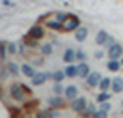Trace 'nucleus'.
<instances>
[{"label": "nucleus", "instance_id": "nucleus-1", "mask_svg": "<svg viewBox=\"0 0 123 118\" xmlns=\"http://www.w3.org/2000/svg\"><path fill=\"white\" fill-rule=\"evenodd\" d=\"M30 90L24 86V84H19V83H15V84H11L9 86V96L15 99V101H24V96L28 94Z\"/></svg>", "mask_w": 123, "mask_h": 118}, {"label": "nucleus", "instance_id": "nucleus-2", "mask_svg": "<svg viewBox=\"0 0 123 118\" xmlns=\"http://www.w3.org/2000/svg\"><path fill=\"white\" fill-rule=\"evenodd\" d=\"M78 28H80V19L77 15H69L67 21L63 23V30H67V32H77Z\"/></svg>", "mask_w": 123, "mask_h": 118}, {"label": "nucleus", "instance_id": "nucleus-3", "mask_svg": "<svg viewBox=\"0 0 123 118\" xmlns=\"http://www.w3.org/2000/svg\"><path fill=\"white\" fill-rule=\"evenodd\" d=\"M88 105H90V103L86 101V97H77L75 101H71V109L75 111V112H78V114H84V111L88 109Z\"/></svg>", "mask_w": 123, "mask_h": 118}, {"label": "nucleus", "instance_id": "nucleus-4", "mask_svg": "<svg viewBox=\"0 0 123 118\" xmlns=\"http://www.w3.org/2000/svg\"><path fill=\"white\" fill-rule=\"evenodd\" d=\"M95 43H97V45H112V43H116V41L108 36V32L99 30L97 32V38H95Z\"/></svg>", "mask_w": 123, "mask_h": 118}, {"label": "nucleus", "instance_id": "nucleus-5", "mask_svg": "<svg viewBox=\"0 0 123 118\" xmlns=\"http://www.w3.org/2000/svg\"><path fill=\"white\" fill-rule=\"evenodd\" d=\"M121 53H123V47L119 43H112V45L108 47V56H110V60H119Z\"/></svg>", "mask_w": 123, "mask_h": 118}, {"label": "nucleus", "instance_id": "nucleus-6", "mask_svg": "<svg viewBox=\"0 0 123 118\" xmlns=\"http://www.w3.org/2000/svg\"><path fill=\"white\" fill-rule=\"evenodd\" d=\"M101 81H103V77H101L99 71H92V73H90V77L86 79V84H88L90 88H93V86H99Z\"/></svg>", "mask_w": 123, "mask_h": 118}, {"label": "nucleus", "instance_id": "nucleus-7", "mask_svg": "<svg viewBox=\"0 0 123 118\" xmlns=\"http://www.w3.org/2000/svg\"><path fill=\"white\" fill-rule=\"evenodd\" d=\"M63 96H65L69 101H75V99L78 97V90H77V86H75V84H69V86H65V94H63Z\"/></svg>", "mask_w": 123, "mask_h": 118}, {"label": "nucleus", "instance_id": "nucleus-8", "mask_svg": "<svg viewBox=\"0 0 123 118\" xmlns=\"http://www.w3.org/2000/svg\"><path fill=\"white\" fill-rule=\"evenodd\" d=\"M28 38H32V39H36V41H39V39L43 38V28L41 26H32L30 28V32H28Z\"/></svg>", "mask_w": 123, "mask_h": 118}, {"label": "nucleus", "instance_id": "nucleus-9", "mask_svg": "<svg viewBox=\"0 0 123 118\" xmlns=\"http://www.w3.org/2000/svg\"><path fill=\"white\" fill-rule=\"evenodd\" d=\"M47 79H49V75H47V73H43V71H37V73H36V77L32 79V84H34V86H41V84L45 83Z\"/></svg>", "mask_w": 123, "mask_h": 118}, {"label": "nucleus", "instance_id": "nucleus-10", "mask_svg": "<svg viewBox=\"0 0 123 118\" xmlns=\"http://www.w3.org/2000/svg\"><path fill=\"white\" fill-rule=\"evenodd\" d=\"M112 92H114V94L123 92V79L121 77H114L112 79Z\"/></svg>", "mask_w": 123, "mask_h": 118}, {"label": "nucleus", "instance_id": "nucleus-11", "mask_svg": "<svg viewBox=\"0 0 123 118\" xmlns=\"http://www.w3.org/2000/svg\"><path fill=\"white\" fill-rule=\"evenodd\" d=\"M49 107L50 109H60V107H63V99L60 96H52V97H49Z\"/></svg>", "mask_w": 123, "mask_h": 118}, {"label": "nucleus", "instance_id": "nucleus-12", "mask_svg": "<svg viewBox=\"0 0 123 118\" xmlns=\"http://www.w3.org/2000/svg\"><path fill=\"white\" fill-rule=\"evenodd\" d=\"M90 73H92V69H90V66H88L86 62H82L80 66H78V77L88 79V77H90Z\"/></svg>", "mask_w": 123, "mask_h": 118}, {"label": "nucleus", "instance_id": "nucleus-13", "mask_svg": "<svg viewBox=\"0 0 123 118\" xmlns=\"http://www.w3.org/2000/svg\"><path fill=\"white\" fill-rule=\"evenodd\" d=\"M63 60L67 62V66H71L73 60H77V51H73V49H65V53H63Z\"/></svg>", "mask_w": 123, "mask_h": 118}, {"label": "nucleus", "instance_id": "nucleus-14", "mask_svg": "<svg viewBox=\"0 0 123 118\" xmlns=\"http://www.w3.org/2000/svg\"><path fill=\"white\" fill-rule=\"evenodd\" d=\"M99 90H101V92H108V90H112V79L103 77V81L99 83Z\"/></svg>", "mask_w": 123, "mask_h": 118}, {"label": "nucleus", "instance_id": "nucleus-15", "mask_svg": "<svg viewBox=\"0 0 123 118\" xmlns=\"http://www.w3.org/2000/svg\"><path fill=\"white\" fill-rule=\"evenodd\" d=\"M21 71H23L26 77H30V79H34V77H36V73H37V71L34 69L32 66H28V64H23V66H21Z\"/></svg>", "mask_w": 123, "mask_h": 118}, {"label": "nucleus", "instance_id": "nucleus-16", "mask_svg": "<svg viewBox=\"0 0 123 118\" xmlns=\"http://www.w3.org/2000/svg\"><path fill=\"white\" fill-rule=\"evenodd\" d=\"M63 73H65V77H77L78 75V66H73V64H71V66H67V68H65V69H63Z\"/></svg>", "mask_w": 123, "mask_h": 118}, {"label": "nucleus", "instance_id": "nucleus-17", "mask_svg": "<svg viewBox=\"0 0 123 118\" xmlns=\"http://www.w3.org/2000/svg\"><path fill=\"white\" fill-rule=\"evenodd\" d=\"M75 38H77V41H84V39L88 38V28H86V26H80V28L75 32Z\"/></svg>", "mask_w": 123, "mask_h": 118}, {"label": "nucleus", "instance_id": "nucleus-18", "mask_svg": "<svg viewBox=\"0 0 123 118\" xmlns=\"http://www.w3.org/2000/svg\"><path fill=\"white\" fill-rule=\"evenodd\" d=\"M106 68H108V71H117L121 68V62H119V60H110V62L106 64Z\"/></svg>", "mask_w": 123, "mask_h": 118}, {"label": "nucleus", "instance_id": "nucleus-19", "mask_svg": "<svg viewBox=\"0 0 123 118\" xmlns=\"http://www.w3.org/2000/svg\"><path fill=\"white\" fill-rule=\"evenodd\" d=\"M108 99H110V92H99V94H97V101H99V105H101V103H106Z\"/></svg>", "mask_w": 123, "mask_h": 118}, {"label": "nucleus", "instance_id": "nucleus-20", "mask_svg": "<svg viewBox=\"0 0 123 118\" xmlns=\"http://www.w3.org/2000/svg\"><path fill=\"white\" fill-rule=\"evenodd\" d=\"M47 26H49V28H52V30H60V28H63V23H60V21H56V19H54V21H49Z\"/></svg>", "mask_w": 123, "mask_h": 118}, {"label": "nucleus", "instance_id": "nucleus-21", "mask_svg": "<svg viewBox=\"0 0 123 118\" xmlns=\"http://www.w3.org/2000/svg\"><path fill=\"white\" fill-rule=\"evenodd\" d=\"M63 77H65V73H63V71H54L52 75H50V79H52L54 83H62Z\"/></svg>", "mask_w": 123, "mask_h": 118}, {"label": "nucleus", "instance_id": "nucleus-22", "mask_svg": "<svg viewBox=\"0 0 123 118\" xmlns=\"http://www.w3.org/2000/svg\"><path fill=\"white\" fill-rule=\"evenodd\" d=\"M52 90H54V96H60V94H65V88L62 86V83H54V86H52Z\"/></svg>", "mask_w": 123, "mask_h": 118}, {"label": "nucleus", "instance_id": "nucleus-23", "mask_svg": "<svg viewBox=\"0 0 123 118\" xmlns=\"http://www.w3.org/2000/svg\"><path fill=\"white\" fill-rule=\"evenodd\" d=\"M41 53H43L45 56H49L50 53H52V45H50V43H45V45H41Z\"/></svg>", "mask_w": 123, "mask_h": 118}, {"label": "nucleus", "instance_id": "nucleus-24", "mask_svg": "<svg viewBox=\"0 0 123 118\" xmlns=\"http://www.w3.org/2000/svg\"><path fill=\"white\" fill-rule=\"evenodd\" d=\"M8 71L11 73V75H17V73H19V66H17V64H13V62H9V64H8Z\"/></svg>", "mask_w": 123, "mask_h": 118}, {"label": "nucleus", "instance_id": "nucleus-25", "mask_svg": "<svg viewBox=\"0 0 123 118\" xmlns=\"http://www.w3.org/2000/svg\"><path fill=\"white\" fill-rule=\"evenodd\" d=\"M95 112H97V111H95V107H93V105H88V109L84 111V114H82V116H92V118H93V114H95Z\"/></svg>", "mask_w": 123, "mask_h": 118}, {"label": "nucleus", "instance_id": "nucleus-26", "mask_svg": "<svg viewBox=\"0 0 123 118\" xmlns=\"http://www.w3.org/2000/svg\"><path fill=\"white\" fill-rule=\"evenodd\" d=\"M106 114H108L106 111H101V109H99L95 114H93V118H106Z\"/></svg>", "mask_w": 123, "mask_h": 118}, {"label": "nucleus", "instance_id": "nucleus-27", "mask_svg": "<svg viewBox=\"0 0 123 118\" xmlns=\"http://www.w3.org/2000/svg\"><path fill=\"white\" fill-rule=\"evenodd\" d=\"M36 118H50V114H49V111H39L36 114Z\"/></svg>", "mask_w": 123, "mask_h": 118}, {"label": "nucleus", "instance_id": "nucleus-28", "mask_svg": "<svg viewBox=\"0 0 123 118\" xmlns=\"http://www.w3.org/2000/svg\"><path fill=\"white\" fill-rule=\"evenodd\" d=\"M17 49H19V47H15V43H13V41H9V43H8V51H9V55H11V53H15Z\"/></svg>", "mask_w": 123, "mask_h": 118}, {"label": "nucleus", "instance_id": "nucleus-29", "mask_svg": "<svg viewBox=\"0 0 123 118\" xmlns=\"http://www.w3.org/2000/svg\"><path fill=\"white\" fill-rule=\"evenodd\" d=\"M26 45H30V47H34V45H37V41H36V39H32V38H28V36H26Z\"/></svg>", "mask_w": 123, "mask_h": 118}, {"label": "nucleus", "instance_id": "nucleus-30", "mask_svg": "<svg viewBox=\"0 0 123 118\" xmlns=\"http://www.w3.org/2000/svg\"><path fill=\"white\" fill-rule=\"evenodd\" d=\"M84 58H86V55H84V53H82V51H77V60L84 62Z\"/></svg>", "mask_w": 123, "mask_h": 118}, {"label": "nucleus", "instance_id": "nucleus-31", "mask_svg": "<svg viewBox=\"0 0 123 118\" xmlns=\"http://www.w3.org/2000/svg\"><path fill=\"white\" fill-rule=\"evenodd\" d=\"M99 109H101V111H106V112H108V111H110V103H108V101H106V103H101Z\"/></svg>", "mask_w": 123, "mask_h": 118}, {"label": "nucleus", "instance_id": "nucleus-32", "mask_svg": "<svg viewBox=\"0 0 123 118\" xmlns=\"http://www.w3.org/2000/svg\"><path fill=\"white\" fill-rule=\"evenodd\" d=\"M95 58H103V51H97V53H95Z\"/></svg>", "mask_w": 123, "mask_h": 118}, {"label": "nucleus", "instance_id": "nucleus-33", "mask_svg": "<svg viewBox=\"0 0 123 118\" xmlns=\"http://www.w3.org/2000/svg\"><path fill=\"white\" fill-rule=\"evenodd\" d=\"M24 118H34V116H32V114H26V116H24Z\"/></svg>", "mask_w": 123, "mask_h": 118}, {"label": "nucleus", "instance_id": "nucleus-34", "mask_svg": "<svg viewBox=\"0 0 123 118\" xmlns=\"http://www.w3.org/2000/svg\"><path fill=\"white\" fill-rule=\"evenodd\" d=\"M119 62H121V66H123V58H121V60H119Z\"/></svg>", "mask_w": 123, "mask_h": 118}, {"label": "nucleus", "instance_id": "nucleus-35", "mask_svg": "<svg viewBox=\"0 0 123 118\" xmlns=\"http://www.w3.org/2000/svg\"><path fill=\"white\" fill-rule=\"evenodd\" d=\"M121 107H123V101H121Z\"/></svg>", "mask_w": 123, "mask_h": 118}, {"label": "nucleus", "instance_id": "nucleus-36", "mask_svg": "<svg viewBox=\"0 0 123 118\" xmlns=\"http://www.w3.org/2000/svg\"><path fill=\"white\" fill-rule=\"evenodd\" d=\"M121 118H123V116H121Z\"/></svg>", "mask_w": 123, "mask_h": 118}]
</instances>
